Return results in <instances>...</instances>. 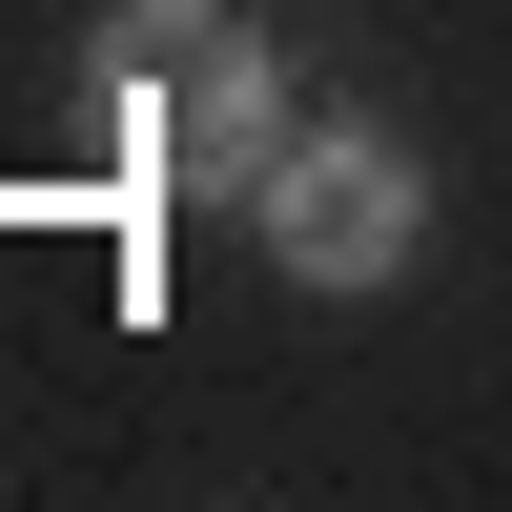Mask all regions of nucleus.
<instances>
[{
    "mask_svg": "<svg viewBox=\"0 0 512 512\" xmlns=\"http://www.w3.org/2000/svg\"><path fill=\"white\" fill-rule=\"evenodd\" d=\"M82 103H103V185L123 205H246L267 144H287V62L246 41V0H123Z\"/></svg>",
    "mask_w": 512,
    "mask_h": 512,
    "instance_id": "f257e3e1",
    "label": "nucleus"
},
{
    "mask_svg": "<svg viewBox=\"0 0 512 512\" xmlns=\"http://www.w3.org/2000/svg\"><path fill=\"white\" fill-rule=\"evenodd\" d=\"M246 226H267L287 287H390L410 246H431V164H410L390 123H287L267 185H246Z\"/></svg>",
    "mask_w": 512,
    "mask_h": 512,
    "instance_id": "f03ea898",
    "label": "nucleus"
}]
</instances>
